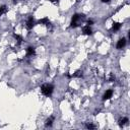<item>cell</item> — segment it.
<instances>
[{
  "label": "cell",
  "instance_id": "14",
  "mask_svg": "<svg viewBox=\"0 0 130 130\" xmlns=\"http://www.w3.org/2000/svg\"><path fill=\"white\" fill-rule=\"evenodd\" d=\"M114 80H115V76H114L113 74H111V75H110V77H109V81H110V82H112V81H114Z\"/></svg>",
  "mask_w": 130,
  "mask_h": 130
},
{
  "label": "cell",
  "instance_id": "13",
  "mask_svg": "<svg viewBox=\"0 0 130 130\" xmlns=\"http://www.w3.org/2000/svg\"><path fill=\"white\" fill-rule=\"evenodd\" d=\"M86 128L88 129H93V128H96V126L93 125L92 123H89V124H86Z\"/></svg>",
  "mask_w": 130,
  "mask_h": 130
},
{
  "label": "cell",
  "instance_id": "4",
  "mask_svg": "<svg viewBox=\"0 0 130 130\" xmlns=\"http://www.w3.org/2000/svg\"><path fill=\"white\" fill-rule=\"evenodd\" d=\"M112 96H113V91H112V90H108V91H106V93H105V94H104L103 99L104 100H110L112 98Z\"/></svg>",
  "mask_w": 130,
  "mask_h": 130
},
{
  "label": "cell",
  "instance_id": "1",
  "mask_svg": "<svg viewBox=\"0 0 130 130\" xmlns=\"http://www.w3.org/2000/svg\"><path fill=\"white\" fill-rule=\"evenodd\" d=\"M53 91H54V86L50 83H45L41 86V92L46 97H50L52 93H53Z\"/></svg>",
  "mask_w": 130,
  "mask_h": 130
},
{
  "label": "cell",
  "instance_id": "9",
  "mask_svg": "<svg viewBox=\"0 0 130 130\" xmlns=\"http://www.w3.org/2000/svg\"><path fill=\"white\" fill-rule=\"evenodd\" d=\"M121 27H122V24L119 23V22H116V23L113 24V27H112V30H113V31H118V30H120Z\"/></svg>",
  "mask_w": 130,
  "mask_h": 130
},
{
  "label": "cell",
  "instance_id": "8",
  "mask_svg": "<svg viewBox=\"0 0 130 130\" xmlns=\"http://www.w3.org/2000/svg\"><path fill=\"white\" fill-rule=\"evenodd\" d=\"M127 122H128V118H127V117H124V118H122V119L119 120V125H120V126H123V125H125Z\"/></svg>",
  "mask_w": 130,
  "mask_h": 130
},
{
  "label": "cell",
  "instance_id": "6",
  "mask_svg": "<svg viewBox=\"0 0 130 130\" xmlns=\"http://www.w3.org/2000/svg\"><path fill=\"white\" fill-rule=\"evenodd\" d=\"M35 54H36V49H35L34 47H29L27 49V56H34Z\"/></svg>",
  "mask_w": 130,
  "mask_h": 130
},
{
  "label": "cell",
  "instance_id": "7",
  "mask_svg": "<svg viewBox=\"0 0 130 130\" xmlns=\"http://www.w3.org/2000/svg\"><path fill=\"white\" fill-rule=\"evenodd\" d=\"M54 116H51L50 118L47 119L46 121V126H52V124H53V121H54Z\"/></svg>",
  "mask_w": 130,
  "mask_h": 130
},
{
  "label": "cell",
  "instance_id": "3",
  "mask_svg": "<svg viewBox=\"0 0 130 130\" xmlns=\"http://www.w3.org/2000/svg\"><path fill=\"white\" fill-rule=\"evenodd\" d=\"M126 45V39L125 38H122V39H120L117 43V49L118 50H121L122 48H124Z\"/></svg>",
  "mask_w": 130,
  "mask_h": 130
},
{
  "label": "cell",
  "instance_id": "10",
  "mask_svg": "<svg viewBox=\"0 0 130 130\" xmlns=\"http://www.w3.org/2000/svg\"><path fill=\"white\" fill-rule=\"evenodd\" d=\"M14 38H15V40L17 41V45H20L21 42H22V37L19 36V35H14Z\"/></svg>",
  "mask_w": 130,
  "mask_h": 130
},
{
  "label": "cell",
  "instance_id": "11",
  "mask_svg": "<svg viewBox=\"0 0 130 130\" xmlns=\"http://www.w3.org/2000/svg\"><path fill=\"white\" fill-rule=\"evenodd\" d=\"M39 23L41 24H49V19L48 17H44V19H42L39 20Z\"/></svg>",
  "mask_w": 130,
  "mask_h": 130
},
{
  "label": "cell",
  "instance_id": "12",
  "mask_svg": "<svg viewBox=\"0 0 130 130\" xmlns=\"http://www.w3.org/2000/svg\"><path fill=\"white\" fill-rule=\"evenodd\" d=\"M6 12V6L3 5V6H0V16H1L3 13Z\"/></svg>",
  "mask_w": 130,
  "mask_h": 130
},
{
  "label": "cell",
  "instance_id": "5",
  "mask_svg": "<svg viewBox=\"0 0 130 130\" xmlns=\"http://www.w3.org/2000/svg\"><path fill=\"white\" fill-rule=\"evenodd\" d=\"M82 33L84 35H88V36H90V35H92L93 31H92V29H91L90 25H85V27L82 28Z\"/></svg>",
  "mask_w": 130,
  "mask_h": 130
},
{
  "label": "cell",
  "instance_id": "2",
  "mask_svg": "<svg viewBox=\"0 0 130 130\" xmlns=\"http://www.w3.org/2000/svg\"><path fill=\"white\" fill-rule=\"evenodd\" d=\"M34 25H35V20L33 19V16H30L27 20V22H25V27H27L28 30H32L34 28Z\"/></svg>",
  "mask_w": 130,
  "mask_h": 130
},
{
  "label": "cell",
  "instance_id": "15",
  "mask_svg": "<svg viewBox=\"0 0 130 130\" xmlns=\"http://www.w3.org/2000/svg\"><path fill=\"white\" fill-rule=\"evenodd\" d=\"M110 1H111V0H102V2H103V3H109Z\"/></svg>",
  "mask_w": 130,
  "mask_h": 130
},
{
  "label": "cell",
  "instance_id": "16",
  "mask_svg": "<svg viewBox=\"0 0 130 130\" xmlns=\"http://www.w3.org/2000/svg\"><path fill=\"white\" fill-rule=\"evenodd\" d=\"M50 1H56V0H50Z\"/></svg>",
  "mask_w": 130,
  "mask_h": 130
}]
</instances>
